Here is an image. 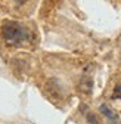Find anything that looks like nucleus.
Returning <instances> with one entry per match:
<instances>
[{"mask_svg": "<svg viewBox=\"0 0 121 124\" xmlns=\"http://www.w3.org/2000/svg\"><path fill=\"white\" fill-rule=\"evenodd\" d=\"M112 98H114V99H120V98H121V84H117V86H115L114 93H112Z\"/></svg>", "mask_w": 121, "mask_h": 124, "instance_id": "39448f33", "label": "nucleus"}, {"mask_svg": "<svg viewBox=\"0 0 121 124\" xmlns=\"http://www.w3.org/2000/svg\"><path fill=\"white\" fill-rule=\"evenodd\" d=\"M99 109H100V112H102L105 117H106L112 124H120V118H118V115L115 114V111H114V109H111L108 105H105V103H103V105H100Z\"/></svg>", "mask_w": 121, "mask_h": 124, "instance_id": "f03ea898", "label": "nucleus"}, {"mask_svg": "<svg viewBox=\"0 0 121 124\" xmlns=\"http://www.w3.org/2000/svg\"><path fill=\"white\" fill-rule=\"evenodd\" d=\"M120 40H121V36H120Z\"/></svg>", "mask_w": 121, "mask_h": 124, "instance_id": "423d86ee", "label": "nucleus"}, {"mask_svg": "<svg viewBox=\"0 0 121 124\" xmlns=\"http://www.w3.org/2000/svg\"><path fill=\"white\" fill-rule=\"evenodd\" d=\"M80 90L83 93H92V89H93V80L90 77H83L80 80V84H78Z\"/></svg>", "mask_w": 121, "mask_h": 124, "instance_id": "7ed1b4c3", "label": "nucleus"}, {"mask_svg": "<svg viewBox=\"0 0 121 124\" xmlns=\"http://www.w3.org/2000/svg\"><path fill=\"white\" fill-rule=\"evenodd\" d=\"M86 118L90 124H100V121L98 120V117L93 114V112H86Z\"/></svg>", "mask_w": 121, "mask_h": 124, "instance_id": "20e7f679", "label": "nucleus"}, {"mask_svg": "<svg viewBox=\"0 0 121 124\" xmlns=\"http://www.w3.org/2000/svg\"><path fill=\"white\" fill-rule=\"evenodd\" d=\"M2 37L6 41V44L18 46V44H22L24 41L30 40V31L18 22L6 21L2 27Z\"/></svg>", "mask_w": 121, "mask_h": 124, "instance_id": "f257e3e1", "label": "nucleus"}]
</instances>
